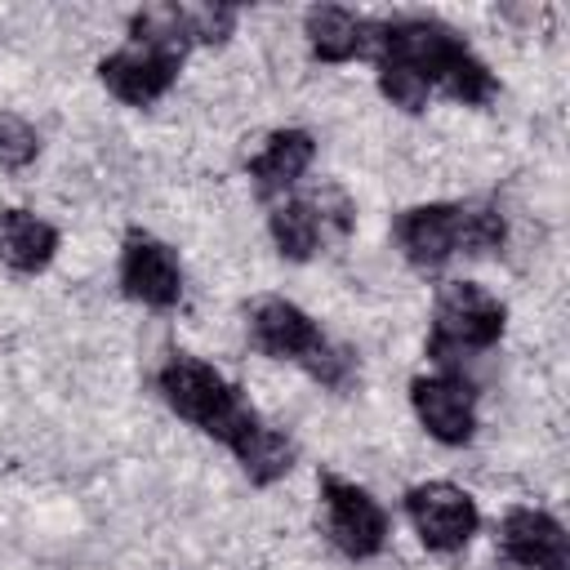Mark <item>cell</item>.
<instances>
[{"label": "cell", "mask_w": 570, "mask_h": 570, "mask_svg": "<svg viewBox=\"0 0 570 570\" xmlns=\"http://www.w3.org/2000/svg\"><path fill=\"white\" fill-rule=\"evenodd\" d=\"M160 392L187 423H196L205 436L223 441L227 450L240 436H249V428L258 423V414L240 396V387H232L214 365H205L196 356H169V365L160 370Z\"/></svg>", "instance_id": "cell-1"}, {"label": "cell", "mask_w": 570, "mask_h": 570, "mask_svg": "<svg viewBox=\"0 0 570 570\" xmlns=\"http://www.w3.org/2000/svg\"><path fill=\"white\" fill-rule=\"evenodd\" d=\"M503 303L476 285V281H450L436 294V312H432V338H428V356L436 365H454L472 352H485L503 338Z\"/></svg>", "instance_id": "cell-2"}, {"label": "cell", "mask_w": 570, "mask_h": 570, "mask_svg": "<svg viewBox=\"0 0 570 570\" xmlns=\"http://www.w3.org/2000/svg\"><path fill=\"white\" fill-rule=\"evenodd\" d=\"M405 512L423 539L428 552H459L472 534H476V503L468 490L450 485V481H428L414 485L405 494Z\"/></svg>", "instance_id": "cell-3"}, {"label": "cell", "mask_w": 570, "mask_h": 570, "mask_svg": "<svg viewBox=\"0 0 570 570\" xmlns=\"http://www.w3.org/2000/svg\"><path fill=\"white\" fill-rule=\"evenodd\" d=\"M321 503H325V530H330V543L347 557H374L387 539V512L352 481H338V476H325L321 481Z\"/></svg>", "instance_id": "cell-4"}, {"label": "cell", "mask_w": 570, "mask_h": 570, "mask_svg": "<svg viewBox=\"0 0 570 570\" xmlns=\"http://www.w3.org/2000/svg\"><path fill=\"white\" fill-rule=\"evenodd\" d=\"M178 62H183L178 53H169V49H160V45H147V40H134V45H125V49H116V53H107V58L98 62V80H102L120 102L147 107V102H156V98L174 85Z\"/></svg>", "instance_id": "cell-5"}, {"label": "cell", "mask_w": 570, "mask_h": 570, "mask_svg": "<svg viewBox=\"0 0 570 570\" xmlns=\"http://www.w3.org/2000/svg\"><path fill=\"white\" fill-rule=\"evenodd\" d=\"M120 285L129 298H138L147 307H174L183 294V267L165 240L134 227L120 249Z\"/></svg>", "instance_id": "cell-6"}, {"label": "cell", "mask_w": 570, "mask_h": 570, "mask_svg": "<svg viewBox=\"0 0 570 570\" xmlns=\"http://www.w3.org/2000/svg\"><path fill=\"white\" fill-rule=\"evenodd\" d=\"M410 401L419 423L441 441V445H463L472 441L476 428V396L468 387V379L441 370V374H423L410 383Z\"/></svg>", "instance_id": "cell-7"}, {"label": "cell", "mask_w": 570, "mask_h": 570, "mask_svg": "<svg viewBox=\"0 0 570 570\" xmlns=\"http://www.w3.org/2000/svg\"><path fill=\"white\" fill-rule=\"evenodd\" d=\"M249 338H254L258 352H267L276 361H298V365L325 343V334L316 330V321L303 307H294L289 298H276V294H267V298L254 303V312H249Z\"/></svg>", "instance_id": "cell-8"}, {"label": "cell", "mask_w": 570, "mask_h": 570, "mask_svg": "<svg viewBox=\"0 0 570 570\" xmlns=\"http://www.w3.org/2000/svg\"><path fill=\"white\" fill-rule=\"evenodd\" d=\"M503 561L525 566V570H566L570 566V543L561 521H552L539 508H512L499 525Z\"/></svg>", "instance_id": "cell-9"}, {"label": "cell", "mask_w": 570, "mask_h": 570, "mask_svg": "<svg viewBox=\"0 0 570 570\" xmlns=\"http://www.w3.org/2000/svg\"><path fill=\"white\" fill-rule=\"evenodd\" d=\"M396 240H401V254L423 272L450 263L463 249L459 205H414V209H405L396 218Z\"/></svg>", "instance_id": "cell-10"}, {"label": "cell", "mask_w": 570, "mask_h": 570, "mask_svg": "<svg viewBox=\"0 0 570 570\" xmlns=\"http://www.w3.org/2000/svg\"><path fill=\"white\" fill-rule=\"evenodd\" d=\"M303 31L321 62H352V58H370V49H374V22L343 4L307 9Z\"/></svg>", "instance_id": "cell-11"}, {"label": "cell", "mask_w": 570, "mask_h": 570, "mask_svg": "<svg viewBox=\"0 0 570 570\" xmlns=\"http://www.w3.org/2000/svg\"><path fill=\"white\" fill-rule=\"evenodd\" d=\"M312 156H316L312 134H303V129H276V134L263 142V151L249 160L254 191L267 200V196H276V191H285V187H294V183L303 178V169L312 165Z\"/></svg>", "instance_id": "cell-12"}, {"label": "cell", "mask_w": 570, "mask_h": 570, "mask_svg": "<svg viewBox=\"0 0 570 570\" xmlns=\"http://www.w3.org/2000/svg\"><path fill=\"white\" fill-rule=\"evenodd\" d=\"M53 249H58V232L45 218H36L27 209H0V258L13 272L31 276V272L49 267Z\"/></svg>", "instance_id": "cell-13"}, {"label": "cell", "mask_w": 570, "mask_h": 570, "mask_svg": "<svg viewBox=\"0 0 570 570\" xmlns=\"http://www.w3.org/2000/svg\"><path fill=\"white\" fill-rule=\"evenodd\" d=\"M232 454L240 459V468H245V476L254 485H272V481H281L294 468V441L285 432L267 428L263 419L249 428V436H240L232 445Z\"/></svg>", "instance_id": "cell-14"}, {"label": "cell", "mask_w": 570, "mask_h": 570, "mask_svg": "<svg viewBox=\"0 0 570 570\" xmlns=\"http://www.w3.org/2000/svg\"><path fill=\"white\" fill-rule=\"evenodd\" d=\"M272 240L289 263H303L316 254L321 240V218L312 209V200H281L272 209Z\"/></svg>", "instance_id": "cell-15"}, {"label": "cell", "mask_w": 570, "mask_h": 570, "mask_svg": "<svg viewBox=\"0 0 570 570\" xmlns=\"http://www.w3.org/2000/svg\"><path fill=\"white\" fill-rule=\"evenodd\" d=\"M379 89L392 98V107H401V111H423L432 85H428L414 67H405V62H379Z\"/></svg>", "instance_id": "cell-16"}, {"label": "cell", "mask_w": 570, "mask_h": 570, "mask_svg": "<svg viewBox=\"0 0 570 570\" xmlns=\"http://www.w3.org/2000/svg\"><path fill=\"white\" fill-rule=\"evenodd\" d=\"M459 232H463V254H490L503 240V214L490 205H459Z\"/></svg>", "instance_id": "cell-17"}, {"label": "cell", "mask_w": 570, "mask_h": 570, "mask_svg": "<svg viewBox=\"0 0 570 570\" xmlns=\"http://www.w3.org/2000/svg\"><path fill=\"white\" fill-rule=\"evenodd\" d=\"M36 151H40L36 129L18 116H0V169H27Z\"/></svg>", "instance_id": "cell-18"}, {"label": "cell", "mask_w": 570, "mask_h": 570, "mask_svg": "<svg viewBox=\"0 0 570 570\" xmlns=\"http://www.w3.org/2000/svg\"><path fill=\"white\" fill-rule=\"evenodd\" d=\"M187 22H191V40L223 45L236 31V9L232 4H187Z\"/></svg>", "instance_id": "cell-19"}]
</instances>
